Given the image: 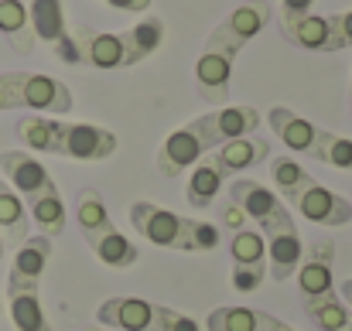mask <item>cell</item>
<instances>
[{
    "instance_id": "8992f818",
    "label": "cell",
    "mask_w": 352,
    "mask_h": 331,
    "mask_svg": "<svg viewBox=\"0 0 352 331\" xmlns=\"http://www.w3.org/2000/svg\"><path fill=\"white\" fill-rule=\"evenodd\" d=\"M236 48H230L226 41L219 38H206V48L195 62V86H199V96L209 103V106H226L230 100V79H233V62H236Z\"/></svg>"
},
{
    "instance_id": "f1b7e54d",
    "label": "cell",
    "mask_w": 352,
    "mask_h": 331,
    "mask_svg": "<svg viewBox=\"0 0 352 331\" xmlns=\"http://www.w3.org/2000/svg\"><path fill=\"white\" fill-rule=\"evenodd\" d=\"M230 256H233V263H267V239L250 225L233 229L230 232Z\"/></svg>"
},
{
    "instance_id": "7c38bea8",
    "label": "cell",
    "mask_w": 352,
    "mask_h": 331,
    "mask_svg": "<svg viewBox=\"0 0 352 331\" xmlns=\"http://www.w3.org/2000/svg\"><path fill=\"white\" fill-rule=\"evenodd\" d=\"M267 21H270V3H267V0H246V3L236 7L230 17H223V21L216 24L212 38L226 41L236 52H243V48L267 27Z\"/></svg>"
},
{
    "instance_id": "44dd1931",
    "label": "cell",
    "mask_w": 352,
    "mask_h": 331,
    "mask_svg": "<svg viewBox=\"0 0 352 331\" xmlns=\"http://www.w3.org/2000/svg\"><path fill=\"white\" fill-rule=\"evenodd\" d=\"M28 17H31V31L34 38H41L45 45H62L69 38V24H65V10H62V0H31L28 7Z\"/></svg>"
},
{
    "instance_id": "484cf974",
    "label": "cell",
    "mask_w": 352,
    "mask_h": 331,
    "mask_svg": "<svg viewBox=\"0 0 352 331\" xmlns=\"http://www.w3.org/2000/svg\"><path fill=\"white\" fill-rule=\"evenodd\" d=\"M274 315L256 311V308H216L206 318L209 331H267Z\"/></svg>"
},
{
    "instance_id": "52a82bcc",
    "label": "cell",
    "mask_w": 352,
    "mask_h": 331,
    "mask_svg": "<svg viewBox=\"0 0 352 331\" xmlns=\"http://www.w3.org/2000/svg\"><path fill=\"white\" fill-rule=\"evenodd\" d=\"M287 202L298 209V216H305L315 225H349L352 222V202L329 192L325 185H318L315 178L308 185H301L294 195H287Z\"/></svg>"
},
{
    "instance_id": "603a6c76",
    "label": "cell",
    "mask_w": 352,
    "mask_h": 331,
    "mask_svg": "<svg viewBox=\"0 0 352 331\" xmlns=\"http://www.w3.org/2000/svg\"><path fill=\"white\" fill-rule=\"evenodd\" d=\"M0 34L10 41L14 52L28 55L34 48V31H31V17L28 7L21 0H0Z\"/></svg>"
},
{
    "instance_id": "60d3db41",
    "label": "cell",
    "mask_w": 352,
    "mask_h": 331,
    "mask_svg": "<svg viewBox=\"0 0 352 331\" xmlns=\"http://www.w3.org/2000/svg\"><path fill=\"white\" fill-rule=\"evenodd\" d=\"M3 249H7V242H3V236H0V260H3Z\"/></svg>"
},
{
    "instance_id": "b9f144b4",
    "label": "cell",
    "mask_w": 352,
    "mask_h": 331,
    "mask_svg": "<svg viewBox=\"0 0 352 331\" xmlns=\"http://www.w3.org/2000/svg\"><path fill=\"white\" fill-rule=\"evenodd\" d=\"M86 331H103V328H86Z\"/></svg>"
},
{
    "instance_id": "d6986e66",
    "label": "cell",
    "mask_w": 352,
    "mask_h": 331,
    "mask_svg": "<svg viewBox=\"0 0 352 331\" xmlns=\"http://www.w3.org/2000/svg\"><path fill=\"white\" fill-rule=\"evenodd\" d=\"M280 34H284L291 45L305 48V52H329V48H332L329 14H325V17H322V14H305V17H298V21H287V24H280Z\"/></svg>"
},
{
    "instance_id": "8fae6325",
    "label": "cell",
    "mask_w": 352,
    "mask_h": 331,
    "mask_svg": "<svg viewBox=\"0 0 352 331\" xmlns=\"http://www.w3.org/2000/svg\"><path fill=\"white\" fill-rule=\"evenodd\" d=\"M52 260V239L48 236H28L10 263V277H7V290H38L45 270Z\"/></svg>"
},
{
    "instance_id": "1f68e13d",
    "label": "cell",
    "mask_w": 352,
    "mask_h": 331,
    "mask_svg": "<svg viewBox=\"0 0 352 331\" xmlns=\"http://www.w3.org/2000/svg\"><path fill=\"white\" fill-rule=\"evenodd\" d=\"M151 331H202V325L175 308H164V304H154V321Z\"/></svg>"
},
{
    "instance_id": "f35d334b",
    "label": "cell",
    "mask_w": 352,
    "mask_h": 331,
    "mask_svg": "<svg viewBox=\"0 0 352 331\" xmlns=\"http://www.w3.org/2000/svg\"><path fill=\"white\" fill-rule=\"evenodd\" d=\"M339 297L346 301V308H349V311H352V277H346V280L339 284Z\"/></svg>"
},
{
    "instance_id": "7a4b0ae2",
    "label": "cell",
    "mask_w": 352,
    "mask_h": 331,
    "mask_svg": "<svg viewBox=\"0 0 352 331\" xmlns=\"http://www.w3.org/2000/svg\"><path fill=\"white\" fill-rule=\"evenodd\" d=\"M133 229L161 246V249H178V253H209L219 246V225L202 219H182L171 209H157L151 202H133L130 205Z\"/></svg>"
},
{
    "instance_id": "8d00e7d4",
    "label": "cell",
    "mask_w": 352,
    "mask_h": 331,
    "mask_svg": "<svg viewBox=\"0 0 352 331\" xmlns=\"http://www.w3.org/2000/svg\"><path fill=\"white\" fill-rule=\"evenodd\" d=\"M223 222H226V229L233 232V229H243V225H246V216H243V212L236 209L233 202H230V205L223 209Z\"/></svg>"
},
{
    "instance_id": "5b68a950",
    "label": "cell",
    "mask_w": 352,
    "mask_h": 331,
    "mask_svg": "<svg viewBox=\"0 0 352 331\" xmlns=\"http://www.w3.org/2000/svg\"><path fill=\"white\" fill-rule=\"evenodd\" d=\"M230 202H233L246 219L256 222L267 236H270V232H280V229H294V216L287 212V205H284L270 188H263V185L253 181V178H233V185H230Z\"/></svg>"
},
{
    "instance_id": "e575fe53",
    "label": "cell",
    "mask_w": 352,
    "mask_h": 331,
    "mask_svg": "<svg viewBox=\"0 0 352 331\" xmlns=\"http://www.w3.org/2000/svg\"><path fill=\"white\" fill-rule=\"evenodd\" d=\"M21 110V72H0V113Z\"/></svg>"
},
{
    "instance_id": "f546056e",
    "label": "cell",
    "mask_w": 352,
    "mask_h": 331,
    "mask_svg": "<svg viewBox=\"0 0 352 331\" xmlns=\"http://www.w3.org/2000/svg\"><path fill=\"white\" fill-rule=\"evenodd\" d=\"M315 161H325L339 171H352V140L342 133H332V130H318Z\"/></svg>"
},
{
    "instance_id": "ba28073f",
    "label": "cell",
    "mask_w": 352,
    "mask_h": 331,
    "mask_svg": "<svg viewBox=\"0 0 352 331\" xmlns=\"http://www.w3.org/2000/svg\"><path fill=\"white\" fill-rule=\"evenodd\" d=\"M0 168L10 181V188L21 195V202H34V198H45V195H55V178L48 174V168L41 161H34L31 154L24 150H3L0 154Z\"/></svg>"
},
{
    "instance_id": "83f0119b",
    "label": "cell",
    "mask_w": 352,
    "mask_h": 331,
    "mask_svg": "<svg viewBox=\"0 0 352 331\" xmlns=\"http://www.w3.org/2000/svg\"><path fill=\"white\" fill-rule=\"evenodd\" d=\"M24 209H28V216L34 219V225L41 229V236L58 239V236L65 232V202H62L58 192H55V195H45V198H34V202H28Z\"/></svg>"
},
{
    "instance_id": "ac0fdd59",
    "label": "cell",
    "mask_w": 352,
    "mask_h": 331,
    "mask_svg": "<svg viewBox=\"0 0 352 331\" xmlns=\"http://www.w3.org/2000/svg\"><path fill=\"white\" fill-rule=\"evenodd\" d=\"M123 34V69L130 65H140L144 58H151L161 41H164V21L161 17H144L140 24H133L130 31H120Z\"/></svg>"
},
{
    "instance_id": "cb8c5ba5",
    "label": "cell",
    "mask_w": 352,
    "mask_h": 331,
    "mask_svg": "<svg viewBox=\"0 0 352 331\" xmlns=\"http://www.w3.org/2000/svg\"><path fill=\"white\" fill-rule=\"evenodd\" d=\"M0 236L7 246H21L28 239V209L7 181H0Z\"/></svg>"
},
{
    "instance_id": "ab89813d",
    "label": "cell",
    "mask_w": 352,
    "mask_h": 331,
    "mask_svg": "<svg viewBox=\"0 0 352 331\" xmlns=\"http://www.w3.org/2000/svg\"><path fill=\"white\" fill-rule=\"evenodd\" d=\"M267 331H294L291 325H284L280 318H270V325H267Z\"/></svg>"
},
{
    "instance_id": "2e32d148",
    "label": "cell",
    "mask_w": 352,
    "mask_h": 331,
    "mask_svg": "<svg viewBox=\"0 0 352 331\" xmlns=\"http://www.w3.org/2000/svg\"><path fill=\"white\" fill-rule=\"evenodd\" d=\"M96 321L103 328L120 331H151L154 321V304L144 297H110L96 308Z\"/></svg>"
},
{
    "instance_id": "3957f363",
    "label": "cell",
    "mask_w": 352,
    "mask_h": 331,
    "mask_svg": "<svg viewBox=\"0 0 352 331\" xmlns=\"http://www.w3.org/2000/svg\"><path fill=\"white\" fill-rule=\"evenodd\" d=\"M76 222H79V232H82V242L96 253L100 263H107L110 270H130L137 263V246L120 232L110 212H107V202L96 188H82L79 198H76Z\"/></svg>"
},
{
    "instance_id": "d4e9b609",
    "label": "cell",
    "mask_w": 352,
    "mask_h": 331,
    "mask_svg": "<svg viewBox=\"0 0 352 331\" xmlns=\"http://www.w3.org/2000/svg\"><path fill=\"white\" fill-rule=\"evenodd\" d=\"M7 304H10V321L17 331H52L38 290H7Z\"/></svg>"
},
{
    "instance_id": "74e56055",
    "label": "cell",
    "mask_w": 352,
    "mask_h": 331,
    "mask_svg": "<svg viewBox=\"0 0 352 331\" xmlns=\"http://www.w3.org/2000/svg\"><path fill=\"white\" fill-rule=\"evenodd\" d=\"M107 3L117 7V10H130V14H140V10L151 7V0H107Z\"/></svg>"
},
{
    "instance_id": "5bb4252c",
    "label": "cell",
    "mask_w": 352,
    "mask_h": 331,
    "mask_svg": "<svg viewBox=\"0 0 352 331\" xmlns=\"http://www.w3.org/2000/svg\"><path fill=\"white\" fill-rule=\"evenodd\" d=\"M267 123H270V130L280 137V144H284V147H291L294 154L315 157L318 130H322V126H315L311 119L298 116V113L287 110V106H274V110L267 113Z\"/></svg>"
},
{
    "instance_id": "7bdbcfd3",
    "label": "cell",
    "mask_w": 352,
    "mask_h": 331,
    "mask_svg": "<svg viewBox=\"0 0 352 331\" xmlns=\"http://www.w3.org/2000/svg\"><path fill=\"white\" fill-rule=\"evenodd\" d=\"M349 103H352V89H349Z\"/></svg>"
},
{
    "instance_id": "e0dca14e",
    "label": "cell",
    "mask_w": 352,
    "mask_h": 331,
    "mask_svg": "<svg viewBox=\"0 0 352 331\" xmlns=\"http://www.w3.org/2000/svg\"><path fill=\"white\" fill-rule=\"evenodd\" d=\"M301 256H305V242H301L298 225L267 236V273H270V280H277V284L291 280L298 273Z\"/></svg>"
},
{
    "instance_id": "d6a6232c",
    "label": "cell",
    "mask_w": 352,
    "mask_h": 331,
    "mask_svg": "<svg viewBox=\"0 0 352 331\" xmlns=\"http://www.w3.org/2000/svg\"><path fill=\"white\" fill-rule=\"evenodd\" d=\"M263 277H267V263H233V273H230L233 287L243 294L256 290L263 284Z\"/></svg>"
},
{
    "instance_id": "ffe728a7",
    "label": "cell",
    "mask_w": 352,
    "mask_h": 331,
    "mask_svg": "<svg viewBox=\"0 0 352 331\" xmlns=\"http://www.w3.org/2000/svg\"><path fill=\"white\" fill-rule=\"evenodd\" d=\"M223 185H226V174L212 164V157L206 154L195 168H192V174H188V181H185V198H188V205L192 209H209L212 202H216V195L223 192Z\"/></svg>"
},
{
    "instance_id": "d590c367",
    "label": "cell",
    "mask_w": 352,
    "mask_h": 331,
    "mask_svg": "<svg viewBox=\"0 0 352 331\" xmlns=\"http://www.w3.org/2000/svg\"><path fill=\"white\" fill-rule=\"evenodd\" d=\"M311 7H315V0H280V24L311 14Z\"/></svg>"
},
{
    "instance_id": "9c48e42d",
    "label": "cell",
    "mask_w": 352,
    "mask_h": 331,
    "mask_svg": "<svg viewBox=\"0 0 352 331\" xmlns=\"http://www.w3.org/2000/svg\"><path fill=\"white\" fill-rule=\"evenodd\" d=\"M332 260H336V242L332 239L308 242V249L298 263V273H294L301 301H311V297H322V294L336 290L332 287Z\"/></svg>"
},
{
    "instance_id": "6da1fadb",
    "label": "cell",
    "mask_w": 352,
    "mask_h": 331,
    "mask_svg": "<svg viewBox=\"0 0 352 331\" xmlns=\"http://www.w3.org/2000/svg\"><path fill=\"white\" fill-rule=\"evenodd\" d=\"M17 137L38 154H58L69 161H107L117 150V133L96 123H65L55 116L28 113L17 119Z\"/></svg>"
},
{
    "instance_id": "4316f807",
    "label": "cell",
    "mask_w": 352,
    "mask_h": 331,
    "mask_svg": "<svg viewBox=\"0 0 352 331\" xmlns=\"http://www.w3.org/2000/svg\"><path fill=\"white\" fill-rule=\"evenodd\" d=\"M212 126L219 133V140H236V137H250L260 126V113L253 106H219L212 110Z\"/></svg>"
},
{
    "instance_id": "ee69618b",
    "label": "cell",
    "mask_w": 352,
    "mask_h": 331,
    "mask_svg": "<svg viewBox=\"0 0 352 331\" xmlns=\"http://www.w3.org/2000/svg\"><path fill=\"white\" fill-rule=\"evenodd\" d=\"M0 315H3V304H0Z\"/></svg>"
},
{
    "instance_id": "4fadbf2b",
    "label": "cell",
    "mask_w": 352,
    "mask_h": 331,
    "mask_svg": "<svg viewBox=\"0 0 352 331\" xmlns=\"http://www.w3.org/2000/svg\"><path fill=\"white\" fill-rule=\"evenodd\" d=\"M209 157H212V164H216L226 178H239L243 171H250V168H256V164H263V161L270 157V140H267V137H256V133L236 137V140L219 144Z\"/></svg>"
},
{
    "instance_id": "f6af8a7d",
    "label": "cell",
    "mask_w": 352,
    "mask_h": 331,
    "mask_svg": "<svg viewBox=\"0 0 352 331\" xmlns=\"http://www.w3.org/2000/svg\"><path fill=\"white\" fill-rule=\"evenodd\" d=\"M349 89H352V79H349Z\"/></svg>"
},
{
    "instance_id": "7402d4cb",
    "label": "cell",
    "mask_w": 352,
    "mask_h": 331,
    "mask_svg": "<svg viewBox=\"0 0 352 331\" xmlns=\"http://www.w3.org/2000/svg\"><path fill=\"white\" fill-rule=\"evenodd\" d=\"M305 315L311 318V325H318L322 331H352V311L339 297V290H329L322 297L305 301Z\"/></svg>"
},
{
    "instance_id": "277c9868",
    "label": "cell",
    "mask_w": 352,
    "mask_h": 331,
    "mask_svg": "<svg viewBox=\"0 0 352 331\" xmlns=\"http://www.w3.org/2000/svg\"><path fill=\"white\" fill-rule=\"evenodd\" d=\"M223 140H219V133L212 126V113H206V116L171 130L164 137V144L157 147V171H161V178H182L185 168H195Z\"/></svg>"
},
{
    "instance_id": "9a60e30c",
    "label": "cell",
    "mask_w": 352,
    "mask_h": 331,
    "mask_svg": "<svg viewBox=\"0 0 352 331\" xmlns=\"http://www.w3.org/2000/svg\"><path fill=\"white\" fill-rule=\"evenodd\" d=\"M79 52H82V65L93 69H123V34H103L89 24H76L72 31Z\"/></svg>"
},
{
    "instance_id": "4dcf8cb0",
    "label": "cell",
    "mask_w": 352,
    "mask_h": 331,
    "mask_svg": "<svg viewBox=\"0 0 352 331\" xmlns=\"http://www.w3.org/2000/svg\"><path fill=\"white\" fill-rule=\"evenodd\" d=\"M270 181H274V188L287 198V195H294L301 185H308L311 174H308L294 157H274V161H270Z\"/></svg>"
},
{
    "instance_id": "836d02e7",
    "label": "cell",
    "mask_w": 352,
    "mask_h": 331,
    "mask_svg": "<svg viewBox=\"0 0 352 331\" xmlns=\"http://www.w3.org/2000/svg\"><path fill=\"white\" fill-rule=\"evenodd\" d=\"M329 24H332V48L329 52H346V48H352V10L329 14Z\"/></svg>"
},
{
    "instance_id": "30bf717a",
    "label": "cell",
    "mask_w": 352,
    "mask_h": 331,
    "mask_svg": "<svg viewBox=\"0 0 352 331\" xmlns=\"http://www.w3.org/2000/svg\"><path fill=\"white\" fill-rule=\"evenodd\" d=\"M21 106L31 113L65 116L72 110V93L62 79H52L45 72H21Z\"/></svg>"
}]
</instances>
